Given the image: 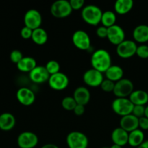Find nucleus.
Instances as JSON below:
<instances>
[{"mask_svg": "<svg viewBox=\"0 0 148 148\" xmlns=\"http://www.w3.org/2000/svg\"><path fill=\"white\" fill-rule=\"evenodd\" d=\"M90 63L92 68L102 73H105L106 71L112 65L111 54L106 49H98L92 53Z\"/></svg>", "mask_w": 148, "mask_h": 148, "instance_id": "1", "label": "nucleus"}, {"mask_svg": "<svg viewBox=\"0 0 148 148\" xmlns=\"http://www.w3.org/2000/svg\"><path fill=\"white\" fill-rule=\"evenodd\" d=\"M103 12L98 6L94 4H88L82 8L81 12L82 18L87 24L96 26L101 23Z\"/></svg>", "mask_w": 148, "mask_h": 148, "instance_id": "2", "label": "nucleus"}, {"mask_svg": "<svg viewBox=\"0 0 148 148\" xmlns=\"http://www.w3.org/2000/svg\"><path fill=\"white\" fill-rule=\"evenodd\" d=\"M134 106L129 98H116L111 103L113 111L121 117L132 114Z\"/></svg>", "mask_w": 148, "mask_h": 148, "instance_id": "3", "label": "nucleus"}, {"mask_svg": "<svg viewBox=\"0 0 148 148\" xmlns=\"http://www.w3.org/2000/svg\"><path fill=\"white\" fill-rule=\"evenodd\" d=\"M72 8L68 0H57L51 6L50 11L56 18H65L72 14Z\"/></svg>", "mask_w": 148, "mask_h": 148, "instance_id": "4", "label": "nucleus"}, {"mask_svg": "<svg viewBox=\"0 0 148 148\" xmlns=\"http://www.w3.org/2000/svg\"><path fill=\"white\" fill-rule=\"evenodd\" d=\"M66 145L69 148H88L89 141L86 134L79 131H73L67 134Z\"/></svg>", "mask_w": 148, "mask_h": 148, "instance_id": "5", "label": "nucleus"}, {"mask_svg": "<svg viewBox=\"0 0 148 148\" xmlns=\"http://www.w3.org/2000/svg\"><path fill=\"white\" fill-rule=\"evenodd\" d=\"M134 84L130 79L123 78L115 82V87L113 93L116 98H127L130 97L134 91Z\"/></svg>", "mask_w": 148, "mask_h": 148, "instance_id": "6", "label": "nucleus"}, {"mask_svg": "<svg viewBox=\"0 0 148 148\" xmlns=\"http://www.w3.org/2000/svg\"><path fill=\"white\" fill-rule=\"evenodd\" d=\"M137 46H138L134 40L125 39L116 46V53L122 59H129L136 54Z\"/></svg>", "mask_w": 148, "mask_h": 148, "instance_id": "7", "label": "nucleus"}, {"mask_svg": "<svg viewBox=\"0 0 148 148\" xmlns=\"http://www.w3.org/2000/svg\"><path fill=\"white\" fill-rule=\"evenodd\" d=\"M72 40L76 48L82 51H88L91 47V40L90 36L83 30H77L74 32Z\"/></svg>", "mask_w": 148, "mask_h": 148, "instance_id": "8", "label": "nucleus"}, {"mask_svg": "<svg viewBox=\"0 0 148 148\" xmlns=\"http://www.w3.org/2000/svg\"><path fill=\"white\" fill-rule=\"evenodd\" d=\"M48 83L51 89L60 91L67 88L69 84V79L67 75L59 72L54 75H50Z\"/></svg>", "mask_w": 148, "mask_h": 148, "instance_id": "9", "label": "nucleus"}, {"mask_svg": "<svg viewBox=\"0 0 148 148\" xmlns=\"http://www.w3.org/2000/svg\"><path fill=\"white\" fill-rule=\"evenodd\" d=\"M103 74V73L93 68H91L85 72L82 76V79L85 84H86L88 86L96 88L101 86V83L103 81L104 77Z\"/></svg>", "mask_w": 148, "mask_h": 148, "instance_id": "10", "label": "nucleus"}, {"mask_svg": "<svg viewBox=\"0 0 148 148\" xmlns=\"http://www.w3.org/2000/svg\"><path fill=\"white\" fill-rule=\"evenodd\" d=\"M17 143L20 148H34L38 143V137L32 132H23L17 137Z\"/></svg>", "mask_w": 148, "mask_h": 148, "instance_id": "11", "label": "nucleus"}, {"mask_svg": "<svg viewBox=\"0 0 148 148\" xmlns=\"http://www.w3.org/2000/svg\"><path fill=\"white\" fill-rule=\"evenodd\" d=\"M24 24L25 26L33 30L40 27L42 24V16L40 12L35 9L27 10L24 15Z\"/></svg>", "mask_w": 148, "mask_h": 148, "instance_id": "12", "label": "nucleus"}, {"mask_svg": "<svg viewBox=\"0 0 148 148\" xmlns=\"http://www.w3.org/2000/svg\"><path fill=\"white\" fill-rule=\"evenodd\" d=\"M18 102L23 106H29L34 103L36 101V95L34 91L26 87L19 88L16 93Z\"/></svg>", "mask_w": 148, "mask_h": 148, "instance_id": "13", "label": "nucleus"}, {"mask_svg": "<svg viewBox=\"0 0 148 148\" xmlns=\"http://www.w3.org/2000/svg\"><path fill=\"white\" fill-rule=\"evenodd\" d=\"M107 38L110 43L118 46L125 40V32L121 26L116 24L111 27H108Z\"/></svg>", "mask_w": 148, "mask_h": 148, "instance_id": "14", "label": "nucleus"}, {"mask_svg": "<svg viewBox=\"0 0 148 148\" xmlns=\"http://www.w3.org/2000/svg\"><path fill=\"white\" fill-rule=\"evenodd\" d=\"M50 75L43 66H37L29 73L30 81L36 84H42L49 81Z\"/></svg>", "mask_w": 148, "mask_h": 148, "instance_id": "15", "label": "nucleus"}, {"mask_svg": "<svg viewBox=\"0 0 148 148\" xmlns=\"http://www.w3.org/2000/svg\"><path fill=\"white\" fill-rule=\"evenodd\" d=\"M119 124L121 128L130 133L137 129H139V119L132 114L124 116L121 117Z\"/></svg>", "mask_w": 148, "mask_h": 148, "instance_id": "16", "label": "nucleus"}, {"mask_svg": "<svg viewBox=\"0 0 148 148\" xmlns=\"http://www.w3.org/2000/svg\"><path fill=\"white\" fill-rule=\"evenodd\" d=\"M73 98L77 103L85 106L90 100V92L86 87H77L73 92Z\"/></svg>", "mask_w": 148, "mask_h": 148, "instance_id": "17", "label": "nucleus"}, {"mask_svg": "<svg viewBox=\"0 0 148 148\" xmlns=\"http://www.w3.org/2000/svg\"><path fill=\"white\" fill-rule=\"evenodd\" d=\"M128 140L129 132L120 127L113 130L111 133V140L114 144L123 147L128 144Z\"/></svg>", "mask_w": 148, "mask_h": 148, "instance_id": "18", "label": "nucleus"}, {"mask_svg": "<svg viewBox=\"0 0 148 148\" xmlns=\"http://www.w3.org/2000/svg\"><path fill=\"white\" fill-rule=\"evenodd\" d=\"M132 36L136 43L145 44L148 42V25L141 24L136 26L133 30Z\"/></svg>", "mask_w": 148, "mask_h": 148, "instance_id": "19", "label": "nucleus"}, {"mask_svg": "<svg viewBox=\"0 0 148 148\" xmlns=\"http://www.w3.org/2000/svg\"><path fill=\"white\" fill-rule=\"evenodd\" d=\"M16 119L14 115L10 113L0 114V130L2 131H10L14 127Z\"/></svg>", "mask_w": 148, "mask_h": 148, "instance_id": "20", "label": "nucleus"}, {"mask_svg": "<svg viewBox=\"0 0 148 148\" xmlns=\"http://www.w3.org/2000/svg\"><path fill=\"white\" fill-rule=\"evenodd\" d=\"M134 106H145L148 103V93L143 90H136L129 97Z\"/></svg>", "mask_w": 148, "mask_h": 148, "instance_id": "21", "label": "nucleus"}, {"mask_svg": "<svg viewBox=\"0 0 148 148\" xmlns=\"http://www.w3.org/2000/svg\"><path fill=\"white\" fill-rule=\"evenodd\" d=\"M106 78L114 82L119 81L123 79L124 77V70L119 65H111L105 73Z\"/></svg>", "mask_w": 148, "mask_h": 148, "instance_id": "22", "label": "nucleus"}, {"mask_svg": "<svg viewBox=\"0 0 148 148\" xmlns=\"http://www.w3.org/2000/svg\"><path fill=\"white\" fill-rule=\"evenodd\" d=\"M145 142V134L143 130L137 129L129 133L128 144L132 147H138Z\"/></svg>", "mask_w": 148, "mask_h": 148, "instance_id": "23", "label": "nucleus"}, {"mask_svg": "<svg viewBox=\"0 0 148 148\" xmlns=\"http://www.w3.org/2000/svg\"><path fill=\"white\" fill-rule=\"evenodd\" d=\"M37 62L33 57L31 56H24L18 64H17V68L22 72L30 73L35 67H36Z\"/></svg>", "mask_w": 148, "mask_h": 148, "instance_id": "24", "label": "nucleus"}, {"mask_svg": "<svg viewBox=\"0 0 148 148\" xmlns=\"http://www.w3.org/2000/svg\"><path fill=\"white\" fill-rule=\"evenodd\" d=\"M134 7L132 0H117L114 4L115 12L119 14H126L130 12Z\"/></svg>", "mask_w": 148, "mask_h": 148, "instance_id": "25", "label": "nucleus"}, {"mask_svg": "<svg viewBox=\"0 0 148 148\" xmlns=\"http://www.w3.org/2000/svg\"><path fill=\"white\" fill-rule=\"evenodd\" d=\"M32 40L37 45H43L48 40V33L46 30L41 27L33 30Z\"/></svg>", "mask_w": 148, "mask_h": 148, "instance_id": "26", "label": "nucleus"}, {"mask_svg": "<svg viewBox=\"0 0 148 148\" xmlns=\"http://www.w3.org/2000/svg\"><path fill=\"white\" fill-rule=\"evenodd\" d=\"M116 14L115 12H113L111 10H106L103 12L101 21L103 26L110 27L116 25Z\"/></svg>", "mask_w": 148, "mask_h": 148, "instance_id": "27", "label": "nucleus"}, {"mask_svg": "<svg viewBox=\"0 0 148 148\" xmlns=\"http://www.w3.org/2000/svg\"><path fill=\"white\" fill-rule=\"evenodd\" d=\"M77 105L73 96H66L62 99V106L66 111H74L76 106Z\"/></svg>", "mask_w": 148, "mask_h": 148, "instance_id": "28", "label": "nucleus"}, {"mask_svg": "<svg viewBox=\"0 0 148 148\" xmlns=\"http://www.w3.org/2000/svg\"><path fill=\"white\" fill-rule=\"evenodd\" d=\"M46 70L49 73V75H52L60 72V64L56 60H50L46 64Z\"/></svg>", "mask_w": 148, "mask_h": 148, "instance_id": "29", "label": "nucleus"}, {"mask_svg": "<svg viewBox=\"0 0 148 148\" xmlns=\"http://www.w3.org/2000/svg\"><path fill=\"white\" fill-rule=\"evenodd\" d=\"M101 88L106 92H113L115 87V82L108 79H104L101 85Z\"/></svg>", "mask_w": 148, "mask_h": 148, "instance_id": "30", "label": "nucleus"}, {"mask_svg": "<svg viewBox=\"0 0 148 148\" xmlns=\"http://www.w3.org/2000/svg\"><path fill=\"white\" fill-rule=\"evenodd\" d=\"M136 55L140 59H148V46L146 44H141L137 46Z\"/></svg>", "mask_w": 148, "mask_h": 148, "instance_id": "31", "label": "nucleus"}, {"mask_svg": "<svg viewBox=\"0 0 148 148\" xmlns=\"http://www.w3.org/2000/svg\"><path fill=\"white\" fill-rule=\"evenodd\" d=\"M23 57H24V56H23V53H22L20 51L17 50V49L13 50L10 53V58L11 62H13L14 64H18Z\"/></svg>", "mask_w": 148, "mask_h": 148, "instance_id": "32", "label": "nucleus"}, {"mask_svg": "<svg viewBox=\"0 0 148 148\" xmlns=\"http://www.w3.org/2000/svg\"><path fill=\"white\" fill-rule=\"evenodd\" d=\"M145 106H134L132 111V114L138 119L145 116Z\"/></svg>", "mask_w": 148, "mask_h": 148, "instance_id": "33", "label": "nucleus"}, {"mask_svg": "<svg viewBox=\"0 0 148 148\" xmlns=\"http://www.w3.org/2000/svg\"><path fill=\"white\" fill-rule=\"evenodd\" d=\"M69 3L72 7V10H78L83 8L85 6V1L84 0H69Z\"/></svg>", "mask_w": 148, "mask_h": 148, "instance_id": "34", "label": "nucleus"}, {"mask_svg": "<svg viewBox=\"0 0 148 148\" xmlns=\"http://www.w3.org/2000/svg\"><path fill=\"white\" fill-rule=\"evenodd\" d=\"M32 34H33V30L26 26H24L20 30V36L24 39L31 38Z\"/></svg>", "mask_w": 148, "mask_h": 148, "instance_id": "35", "label": "nucleus"}, {"mask_svg": "<svg viewBox=\"0 0 148 148\" xmlns=\"http://www.w3.org/2000/svg\"><path fill=\"white\" fill-rule=\"evenodd\" d=\"M96 35L101 38H107V35H108V27H105V26H99L98 28L96 29Z\"/></svg>", "mask_w": 148, "mask_h": 148, "instance_id": "36", "label": "nucleus"}, {"mask_svg": "<svg viewBox=\"0 0 148 148\" xmlns=\"http://www.w3.org/2000/svg\"><path fill=\"white\" fill-rule=\"evenodd\" d=\"M139 129L143 131L148 130V118L143 116L139 119Z\"/></svg>", "mask_w": 148, "mask_h": 148, "instance_id": "37", "label": "nucleus"}, {"mask_svg": "<svg viewBox=\"0 0 148 148\" xmlns=\"http://www.w3.org/2000/svg\"><path fill=\"white\" fill-rule=\"evenodd\" d=\"M85 106L82 105H79V104H77L76 106V107L74 109V113L76 116H82L85 113Z\"/></svg>", "mask_w": 148, "mask_h": 148, "instance_id": "38", "label": "nucleus"}, {"mask_svg": "<svg viewBox=\"0 0 148 148\" xmlns=\"http://www.w3.org/2000/svg\"><path fill=\"white\" fill-rule=\"evenodd\" d=\"M41 148H59L57 145L55 144H52V143H49V144H46L43 145Z\"/></svg>", "mask_w": 148, "mask_h": 148, "instance_id": "39", "label": "nucleus"}, {"mask_svg": "<svg viewBox=\"0 0 148 148\" xmlns=\"http://www.w3.org/2000/svg\"><path fill=\"white\" fill-rule=\"evenodd\" d=\"M137 148H148V140H145L144 143Z\"/></svg>", "mask_w": 148, "mask_h": 148, "instance_id": "40", "label": "nucleus"}, {"mask_svg": "<svg viewBox=\"0 0 148 148\" xmlns=\"http://www.w3.org/2000/svg\"><path fill=\"white\" fill-rule=\"evenodd\" d=\"M110 148H122V147H121V146L118 145L114 144V145H112L111 147H110Z\"/></svg>", "mask_w": 148, "mask_h": 148, "instance_id": "41", "label": "nucleus"}, {"mask_svg": "<svg viewBox=\"0 0 148 148\" xmlns=\"http://www.w3.org/2000/svg\"><path fill=\"white\" fill-rule=\"evenodd\" d=\"M145 116L148 118V105L145 106Z\"/></svg>", "mask_w": 148, "mask_h": 148, "instance_id": "42", "label": "nucleus"}, {"mask_svg": "<svg viewBox=\"0 0 148 148\" xmlns=\"http://www.w3.org/2000/svg\"><path fill=\"white\" fill-rule=\"evenodd\" d=\"M102 148H110V147H102Z\"/></svg>", "mask_w": 148, "mask_h": 148, "instance_id": "43", "label": "nucleus"}, {"mask_svg": "<svg viewBox=\"0 0 148 148\" xmlns=\"http://www.w3.org/2000/svg\"><path fill=\"white\" fill-rule=\"evenodd\" d=\"M147 93H148V92H147Z\"/></svg>", "mask_w": 148, "mask_h": 148, "instance_id": "44", "label": "nucleus"}]
</instances>
